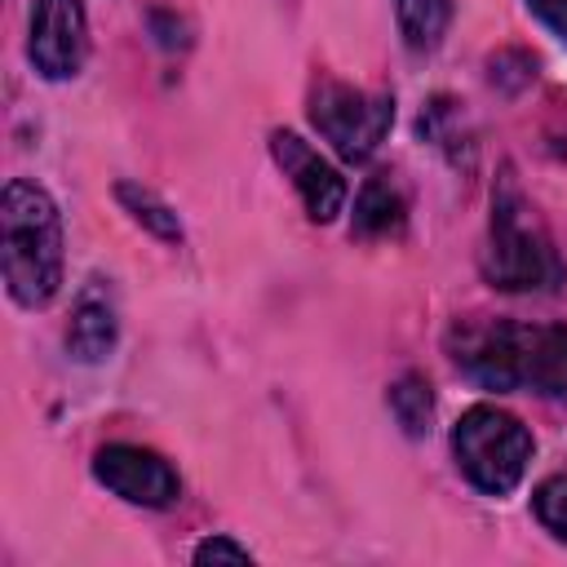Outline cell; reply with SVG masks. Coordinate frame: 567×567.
Instances as JSON below:
<instances>
[{
    "label": "cell",
    "instance_id": "6da1fadb",
    "mask_svg": "<svg viewBox=\"0 0 567 567\" xmlns=\"http://www.w3.org/2000/svg\"><path fill=\"white\" fill-rule=\"evenodd\" d=\"M456 368L483 390H536L567 399V328L563 323H509L461 319L447 332Z\"/></svg>",
    "mask_w": 567,
    "mask_h": 567
},
{
    "label": "cell",
    "instance_id": "7a4b0ae2",
    "mask_svg": "<svg viewBox=\"0 0 567 567\" xmlns=\"http://www.w3.org/2000/svg\"><path fill=\"white\" fill-rule=\"evenodd\" d=\"M0 261L18 306H44L62 288V213L27 177L4 182L0 195Z\"/></svg>",
    "mask_w": 567,
    "mask_h": 567
},
{
    "label": "cell",
    "instance_id": "3957f363",
    "mask_svg": "<svg viewBox=\"0 0 567 567\" xmlns=\"http://www.w3.org/2000/svg\"><path fill=\"white\" fill-rule=\"evenodd\" d=\"M483 275L501 292H554L563 284V257L554 239L545 235L540 217L523 199L518 182L505 173L492 190V221H487V248L478 257Z\"/></svg>",
    "mask_w": 567,
    "mask_h": 567
},
{
    "label": "cell",
    "instance_id": "277c9868",
    "mask_svg": "<svg viewBox=\"0 0 567 567\" xmlns=\"http://www.w3.org/2000/svg\"><path fill=\"white\" fill-rule=\"evenodd\" d=\"M452 456L461 465V474L487 492V496H505L523 483L527 461H532V434L527 425L496 408V403H474L461 412V421L452 425Z\"/></svg>",
    "mask_w": 567,
    "mask_h": 567
},
{
    "label": "cell",
    "instance_id": "5b68a950",
    "mask_svg": "<svg viewBox=\"0 0 567 567\" xmlns=\"http://www.w3.org/2000/svg\"><path fill=\"white\" fill-rule=\"evenodd\" d=\"M310 124L319 128L323 142H332V151L341 159L359 164L385 142V133L394 124V97L363 93L341 80H319L310 93Z\"/></svg>",
    "mask_w": 567,
    "mask_h": 567
},
{
    "label": "cell",
    "instance_id": "8992f818",
    "mask_svg": "<svg viewBox=\"0 0 567 567\" xmlns=\"http://www.w3.org/2000/svg\"><path fill=\"white\" fill-rule=\"evenodd\" d=\"M93 474H97V483L111 487L120 501L142 505V509H164V505H173L177 492H182L177 470H173L159 452L137 447V443H106V447H97Z\"/></svg>",
    "mask_w": 567,
    "mask_h": 567
},
{
    "label": "cell",
    "instance_id": "52a82bcc",
    "mask_svg": "<svg viewBox=\"0 0 567 567\" xmlns=\"http://www.w3.org/2000/svg\"><path fill=\"white\" fill-rule=\"evenodd\" d=\"M27 53L44 80H71L89 58L84 0H35Z\"/></svg>",
    "mask_w": 567,
    "mask_h": 567
},
{
    "label": "cell",
    "instance_id": "ba28073f",
    "mask_svg": "<svg viewBox=\"0 0 567 567\" xmlns=\"http://www.w3.org/2000/svg\"><path fill=\"white\" fill-rule=\"evenodd\" d=\"M270 155L284 168V177H292L310 221H332L346 208V195H350L346 177L319 151H310L292 128H275L270 133Z\"/></svg>",
    "mask_w": 567,
    "mask_h": 567
},
{
    "label": "cell",
    "instance_id": "9c48e42d",
    "mask_svg": "<svg viewBox=\"0 0 567 567\" xmlns=\"http://www.w3.org/2000/svg\"><path fill=\"white\" fill-rule=\"evenodd\" d=\"M115 346V306L111 297L93 284L75 297V310H71V328H66V350L80 359V363H97L106 359Z\"/></svg>",
    "mask_w": 567,
    "mask_h": 567
},
{
    "label": "cell",
    "instance_id": "30bf717a",
    "mask_svg": "<svg viewBox=\"0 0 567 567\" xmlns=\"http://www.w3.org/2000/svg\"><path fill=\"white\" fill-rule=\"evenodd\" d=\"M403 221H408V208H403L399 186L385 173L368 177L363 190H359V199H354V235H363V239H390V235L403 230Z\"/></svg>",
    "mask_w": 567,
    "mask_h": 567
},
{
    "label": "cell",
    "instance_id": "8fae6325",
    "mask_svg": "<svg viewBox=\"0 0 567 567\" xmlns=\"http://www.w3.org/2000/svg\"><path fill=\"white\" fill-rule=\"evenodd\" d=\"M399 13V35L412 53H430L439 49V40L447 35L452 22V0H394Z\"/></svg>",
    "mask_w": 567,
    "mask_h": 567
},
{
    "label": "cell",
    "instance_id": "7c38bea8",
    "mask_svg": "<svg viewBox=\"0 0 567 567\" xmlns=\"http://www.w3.org/2000/svg\"><path fill=\"white\" fill-rule=\"evenodd\" d=\"M390 412H394V421L403 425V434H408V439L430 434V416H434L430 381H425V377H416V372L399 377V381L390 385Z\"/></svg>",
    "mask_w": 567,
    "mask_h": 567
},
{
    "label": "cell",
    "instance_id": "4fadbf2b",
    "mask_svg": "<svg viewBox=\"0 0 567 567\" xmlns=\"http://www.w3.org/2000/svg\"><path fill=\"white\" fill-rule=\"evenodd\" d=\"M115 195H120V204H124V208H128L146 230H155V235H159V239H168V244H173V239H182V221H177V213H173L159 195H151L146 186H133V182H120V186H115Z\"/></svg>",
    "mask_w": 567,
    "mask_h": 567
},
{
    "label": "cell",
    "instance_id": "5bb4252c",
    "mask_svg": "<svg viewBox=\"0 0 567 567\" xmlns=\"http://www.w3.org/2000/svg\"><path fill=\"white\" fill-rule=\"evenodd\" d=\"M532 509H536L540 527H545L554 540L567 545V474L545 478V483L536 487V496H532Z\"/></svg>",
    "mask_w": 567,
    "mask_h": 567
},
{
    "label": "cell",
    "instance_id": "9a60e30c",
    "mask_svg": "<svg viewBox=\"0 0 567 567\" xmlns=\"http://www.w3.org/2000/svg\"><path fill=\"white\" fill-rule=\"evenodd\" d=\"M195 563H252V554L230 536H208L195 545Z\"/></svg>",
    "mask_w": 567,
    "mask_h": 567
},
{
    "label": "cell",
    "instance_id": "2e32d148",
    "mask_svg": "<svg viewBox=\"0 0 567 567\" xmlns=\"http://www.w3.org/2000/svg\"><path fill=\"white\" fill-rule=\"evenodd\" d=\"M527 9H532L558 40H567V0H527Z\"/></svg>",
    "mask_w": 567,
    "mask_h": 567
}]
</instances>
